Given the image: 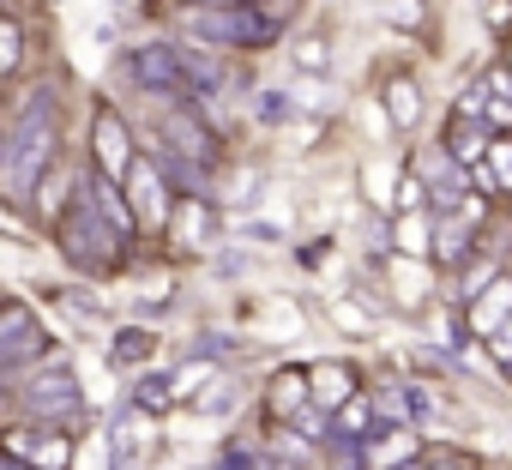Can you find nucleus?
Returning <instances> with one entry per match:
<instances>
[{"label": "nucleus", "instance_id": "obj_11", "mask_svg": "<svg viewBox=\"0 0 512 470\" xmlns=\"http://www.w3.org/2000/svg\"><path fill=\"white\" fill-rule=\"evenodd\" d=\"M500 272H506V260H500V254L482 242V248H476V254H470V260L452 272V308H470V302H476V296H482V290L500 278Z\"/></svg>", "mask_w": 512, "mask_h": 470}, {"label": "nucleus", "instance_id": "obj_12", "mask_svg": "<svg viewBox=\"0 0 512 470\" xmlns=\"http://www.w3.org/2000/svg\"><path fill=\"white\" fill-rule=\"evenodd\" d=\"M380 25H386L392 37H416V43H428V37L440 31L434 0H380Z\"/></svg>", "mask_w": 512, "mask_h": 470}, {"label": "nucleus", "instance_id": "obj_1", "mask_svg": "<svg viewBox=\"0 0 512 470\" xmlns=\"http://www.w3.org/2000/svg\"><path fill=\"white\" fill-rule=\"evenodd\" d=\"M0 452H7V464L19 470H73V434L61 422H7L0 428Z\"/></svg>", "mask_w": 512, "mask_h": 470}, {"label": "nucleus", "instance_id": "obj_8", "mask_svg": "<svg viewBox=\"0 0 512 470\" xmlns=\"http://www.w3.org/2000/svg\"><path fill=\"white\" fill-rule=\"evenodd\" d=\"M458 320H464V332H470L476 344H488V338L512 320V266H506V272H500L476 302H470V308H458Z\"/></svg>", "mask_w": 512, "mask_h": 470}, {"label": "nucleus", "instance_id": "obj_21", "mask_svg": "<svg viewBox=\"0 0 512 470\" xmlns=\"http://www.w3.org/2000/svg\"><path fill=\"white\" fill-rule=\"evenodd\" d=\"M410 470H440V464H428V458H422V464H410Z\"/></svg>", "mask_w": 512, "mask_h": 470}, {"label": "nucleus", "instance_id": "obj_17", "mask_svg": "<svg viewBox=\"0 0 512 470\" xmlns=\"http://www.w3.org/2000/svg\"><path fill=\"white\" fill-rule=\"evenodd\" d=\"M115 368H139V362H151L157 356V332H115Z\"/></svg>", "mask_w": 512, "mask_h": 470}, {"label": "nucleus", "instance_id": "obj_9", "mask_svg": "<svg viewBox=\"0 0 512 470\" xmlns=\"http://www.w3.org/2000/svg\"><path fill=\"white\" fill-rule=\"evenodd\" d=\"M302 410H314V380L308 368H278L266 380V422H296Z\"/></svg>", "mask_w": 512, "mask_h": 470}, {"label": "nucleus", "instance_id": "obj_6", "mask_svg": "<svg viewBox=\"0 0 512 470\" xmlns=\"http://www.w3.org/2000/svg\"><path fill=\"white\" fill-rule=\"evenodd\" d=\"M434 248H440V217L434 211H404V217L386 223V254L416 260V266H434Z\"/></svg>", "mask_w": 512, "mask_h": 470}, {"label": "nucleus", "instance_id": "obj_16", "mask_svg": "<svg viewBox=\"0 0 512 470\" xmlns=\"http://www.w3.org/2000/svg\"><path fill=\"white\" fill-rule=\"evenodd\" d=\"M398 187H404L398 163H386V157H368V163H362V193H368V205H374L380 217L398 211Z\"/></svg>", "mask_w": 512, "mask_h": 470}, {"label": "nucleus", "instance_id": "obj_19", "mask_svg": "<svg viewBox=\"0 0 512 470\" xmlns=\"http://www.w3.org/2000/svg\"><path fill=\"white\" fill-rule=\"evenodd\" d=\"M482 25H488L500 43H512V0H482Z\"/></svg>", "mask_w": 512, "mask_h": 470}, {"label": "nucleus", "instance_id": "obj_3", "mask_svg": "<svg viewBox=\"0 0 512 470\" xmlns=\"http://www.w3.org/2000/svg\"><path fill=\"white\" fill-rule=\"evenodd\" d=\"M121 193H127V205H133V217H139V235H169V217H175L181 199L169 193V175H163L157 157H139Z\"/></svg>", "mask_w": 512, "mask_h": 470}, {"label": "nucleus", "instance_id": "obj_7", "mask_svg": "<svg viewBox=\"0 0 512 470\" xmlns=\"http://www.w3.org/2000/svg\"><path fill=\"white\" fill-rule=\"evenodd\" d=\"M308 380H314V404H320L326 416H338L350 398H362V374H356V362H344V356L308 362Z\"/></svg>", "mask_w": 512, "mask_h": 470}, {"label": "nucleus", "instance_id": "obj_4", "mask_svg": "<svg viewBox=\"0 0 512 470\" xmlns=\"http://www.w3.org/2000/svg\"><path fill=\"white\" fill-rule=\"evenodd\" d=\"M374 97H380V109L392 115V127H398V133H416V127H422V115H428L422 79H416L410 67H386V73H380V85H374Z\"/></svg>", "mask_w": 512, "mask_h": 470}, {"label": "nucleus", "instance_id": "obj_10", "mask_svg": "<svg viewBox=\"0 0 512 470\" xmlns=\"http://www.w3.org/2000/svg\"><path fill=\"white\" fill-rule=\"evenodd\" d=\"M284 103H290V115H302V121H332V115H338V103H344V91H338L332 79L290 73V85H284Z\"/></svg>", "mask_w": 512, "mask_h": 470}, {"label": "nucleus", "instance_id": "obj_5", "mask_svg": "<svg viewBox=\"0 0 512 470\" xmlns=\"http://www.w3.org/2000/svg\"><path fill=\"white\" fill-rule=\"evenodd\" d=\"M362 470H410V464H422L428 452H422V434L410 428V422H386L374 440H362Z\"/></svg>", "mask_w": 512, "mask_h": 470}, {"label": "nucleus", "instance_id": "obj_18", "mask_svg": "<svg viewBox=\"0 0 512 470\" xmlns=\"http://www.w3.org/2000/svg\"><path fill=\"white\" fill-rule=\"evenodd\" d=\"M199 386H217V362H211V356H205V362H187V368L175 374L169 398H187V392H199Z\"/></svg>", "mask_w": 512, "mask_h": 470}, {"label": "nucleus", "instance_id": "obj_14", "mask_svg": "<svg viewBox=\"0 0 512 470\" xmlns=\"http://www.w3.org/2000/svg\"><path fill=\"white\" fill-rule=\"evenodd\" d=\"M31 73V49H25V13H0V79L7 91H19Z\"/></svg>", "mask_w": 512, "mask_h": 470}, {"label": "nucleus", "instance_id": "obj_20", "mask_svg": "<svg viewBox=\"0 0 512 470\" xmlns=\"http://www.w3.org/2000/svg\"><path fill=\"white\" fill-rule=\"evenodd\" d=\"M482 362H494V368H506V374H512V320L482 344Z\"/></svg>", "mask_w": 512, "mask_h": 470}, {"label": "nucleus", "instance_id": "obj_13", "mask_svg": "<svg viewBox=\"0 0 512 470\" xmlns=\"http://www.w3.org/2000/svg\"><path fill=\"white\" fill-rule=\"evenodd\" d=\"M211 235H217V211H211V199H181L175 217H169V242H175V248H205Z\"/></svg>", "mask_w": 512, "mask_h": 470}, {"label": "nucleus", "instance_id": "obj_2", "mask_svg": "<svg viewBox=\"0 0 512 470\" xmlns=\"http://www.w3.org/2000/svg\"><path fill=\"white\" fill-rule=\"evenodd\" d=\"M133 163H139V139L121 121V109L115 103H91V163L85 169L103 175V181H115V187H127Z\"/></svg>", "mask_w": 512, "mask_h": 470}, {"label": "nucleus", "instance_id": "obj_15", "mask_svg": "<svg viewBox=\"0 0 512 470\" xmlns=\"http://www.w3.org/2000/svg\"><path fill=\"white\" fill-rule=\"evenodd\" d=\"M290 73H308V79H332V61H338V43L326 37V31H302V37H290Z\"/></svg>", "mask_w": 512, "mask_h": 470}, {"label": "nucleus", "instance_id": "obj_22", "mask_svg": "<svg viewBox=\"0 0 512 470\" xmlns=\"http://www.w3.org/2000/svg\"><path fill=\"white\" fill-rule=\"evenodd\" d=\"M7 470H19V464H7Z\"/></svg>", "mask_w": 512, "mask_h": 470}]
</instances>
